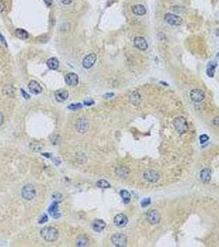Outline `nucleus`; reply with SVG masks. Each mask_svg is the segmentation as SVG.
Listing matches in <instances>:
<instances>
[{
  "instance_id": "obj_1",
  "label": "nucleus",
  "mask_w": 219,
  "mask_h": 247,
  "mask_svg": "<svg viewBox=\"0 0 219 247\" xmlns=\"http://www.w3.org/2000/svg\"><path fill=\"white\" fill-rule=\"evenodd\" d=\"M60 233L58 229L54 227H46L41 229V236L43 240L49 242L55 241L59 238Z\"/></svg>"
},
{
  "instance_id": "obj_2",
  "label": "nucleus",
  "mask_w": 219,
  "mask_h": 247,
  "mask_svg": "<svg viewBox=\"0 0 219 247\" xmlns=\"http://www.w3.org/2000/svg\"><path fill=\"white\" fill-rule=\"evenodd\" d=\"M173 124L175 126V129L177 130V132L180 134L185 133L188 131V124L186 122V119L184 117H177L174 119Z\"/></svg>"
},
{
  "instance_id": "obj_3",
  "label": "nucleus",
  "mask_w": 219,
  "mask_h": 247,
  "mask_svg": "<svg viewBox=\"0 0 219 247\" xmlns=\"http://www.w3.org/2000/svg\"><path fill=\"white\" fill-rule=\"evenodd\" d=\"M36 190L32 185L29 184L23 187L22 190V196L26 200L28 201L32 200L36 198Z\"/></svg>"
},
{
  "instance_id": "obj_4",
  "label": "nucleus",
  "mask_w": 219,
  "mask_h": 247,
  "mask_svg": "<svg viewBox=\"0 0 219 247\" xmlns=\"http://www.w3.org/2000/svg\"><path fill=\"white\" fill-rule=\"evenodd\" d=\"M111 242L115 246L124 247L127 246V236L122 233H115L111 236Z\"/></svg>"
},
{
  "instance_id": "obj_5",
  "label": "nucleus",
  "mask_w": 219,
  "mask_h": 247,
  "mask_svg": "<svg viewBox=\"0 0 219 247\" xmlns=\"http://www.w3.org/2000/svg\"><path fill=\"white\" fill-rule=\"evenodd\" d=\"M164 19L165 21L171 26L178 27L183 23V19L178 15L173 13H166L164 16Z\"/></svg>"
},
{
  "instance_id": "obj_6",
  "label": "nucleus",
  "mask_w": 219,
  "mask_h": 247,
  "mask_svg": "<svg viewBox=\"0 0 219 247\" xmlns=\"http://www.w3.org/2000/svg\"><path fill=\"white\" fill-rule=\"evenodd\" d=\"M75 128H76L78 133H86L88 128H89V123H88V121L85 118H79L76 121Z\"/></svg>"
},
{
  "instance_id": "obj_7",
  "label": "nucleus",
  "mask_w": 219,
  "mask_h": 247,
  "mask_svg": "<svg viewBox=\"0 0 219 247\" xmlns=\"http://www.w3.org/2000/svg\"><path fill=\"white\" fill-rule=\"evenodd\" d=\"M96 62V55L95 54H89L84 57L82 60V66L85 69H89L95 64Z\"/></svg>"
},
{
  "instance_id": "obj_8",
  "label": "nucleus",
  "mask_w": 219,
  "mask_h": 247,
  "mask_svg": "<svg viewBox=\"0 0 219 247\" xmlns=\"http://www.w3.org/2000/svg\"><path fill=\"white\" fill-rule=\"evenodd\" d=\"M64 80H65V82L68 86L74 87V86H77L78 84L79 78H78V74L74 73H69L68 74H66Z\"/></svg>"
},
{
  "instance_id": "obj_9",
  "label": "nucleus",
  "mask_w": 219,
  "mask_h": 247,
  "mask_svg": "<svg viewBox=\"0 0 219 247\" xmlns=\"http://www.w3.org/2000/svg\"><path fill=\"white\" fill-rule=\"evenodd\" d=\"M133 45L137 49L140 51H146L148 47V44L147 42L146 39L142 36L135 37L133 40Z\"/></svg>"
},
{
  "instance_id": "obj_10",
  "label": "nucleus",
  "mask_w": 219,
  "mask_h": 247,
  "mask_svg": "<svg viewBox=\"0 0 219 247\" xmlns=\"http://www.w3.org/2000/svg\"><path fill=\"white\" fill-rule=\"evenodd\" d=\"M205 94L200 89H194L190 92V98L194 102H200L204 99Z\"/></svg>"
},
{
  "instance_id": "obj_11",
  "label": "nucleus",
  "mask_w": 219,
  "mask_h": 247,
  "mask_svg": "<svg viewBox=\"0 0 219 247\" xmlns=\"http://www.w3.org/2000/svg\"><path fill=\"white\" fill-rule=\"evenodd\" d=\"M147 218L148 220V222L151 224H157L160 221V214L159 213L157 210H150L148 211L147 214Z\"/></svg>"
},
{
  "instance_id": "obj_12",
  "label": "nucleus",
  "mask_w": 219,
  "mask_h": 247,
  "mask_svg": "<svg viewBox=\"0 0 219 247\" xmlns=\"http://www.w3.org/2000/svg\"><path fill=\"white\" fill-rule=\"evenodd\" d=\"M114 224L119 227H124L128 223V218L123 213H119L114 217Z\"/></svg>"
},
{
  "instance_id": "obj_13",
  "label": "nucleus",
  "mask_w": 219,
  "mask_h": 247,
  "mask_svg": "<svg viewBox=\"0 0 219 247\" xmlns=\"http://www.w3.org/2000/svg\"><path fill=\"white\" fill-rule=\"evenodd\" d=\"M69 92L67 90H64V89H61V90H59V91L55 92V99L59 102H63V101H66L69 97Z\"/></svg>"
},
{
  "instance_id": "obj_14",
  "label": "nucleus",
  "mask_w": 219,
  "mask_h": 247,
  "mask_svg": "<svg viewBox=\"0 0 219 247\" xmlns=\"http://www.w3.org/2000/svg\"><path fill=\"white\" fill-rule=\"evenodd\" d=\"M28 87H29L30 92H32L33 94H36V95L41 94L42 91H43L41 85L37 82H36V81H31V82H29Z\"/></svg>"
},
{
  "instance_id": "obj_15",
  "label": "nucleus",
  "mask_w": 219,
  "mask_h": 247,
  "mask_svg": "<svg viewBox=\"0 0 219 247\" xmlns=\"http://www.w3.org/2000/svg\"><path fill=\"white\" fill-rule=\"evenodd\" d=\"M131 10H132L133 13L136 15V16H143L147 13L146 8H144L143 5L142 4L133 5Z\"/></svg>"
},
{
  "instance_id": "obj_16",
  "label": "nucleus",
  "mask_w": 219,
  "mask_h": 247,
  "mask_svg": "<svg viewBox=\"0 0 219 247\" xmlns=\"http://www.w3.org/2000/svg\"><path fill=\"white\" fill-rule=\"evenodd\" d=\"M144 178L150 182H156L159 179V175L155 171H147L144 173Z\"/></svg>"
},
{
  "instance_id": "obj_17",
  "label": "nucleus",
  "mask_w": 219,
  "mask_h": 247,
  "mask_svg": "<svg viewBox=\"0 0 219 247\" xmlns=\"http://www.w3.org/2000/svg\"><path fill=\"white\" fill-rule=\"evenodd\" d=\"M105 227V222L100 219H96L92 222V228L95 232H100Z\"/></svg>"
},
{
  "instance_id": "obj_18",
  "label": "nucleus",
  "mask_w": 219,
  "mask_h": 247,
  "mask_svg": "<svg viewBox=\"0 0 219 247\" xmlns=\"http://www.w3.org/2000/svg\"><path fill=\"white\" fill-rule=\"evenodd\" d=\"M89 244V241L88 238L84 236V235H80L78 236L77 239H76V246L79 247H84L87 246Z\"/></svg>"
},
{
  "instance_id": "obj_19",
  "label": "nucleus",
  "mask_w": 219,
  "mask_h": 247,
  "mask_svg": "<svg viewBox=\"0 0 219 247\" xmlns=\"http://www.w3.org/2000/svg\"><path fill=\"white\" fill-rule=\"evenodd\" d=\"M200 179L204 183H208L210 181L211 179V171L209 169L205 168L202 170L200 172Z\"/></svg>"
},
{
  "instance_id": "obj_20",
  "label": "nucleus",
  "mask_w": 219,
  "mask_h": 247,
  "mask_svg": "<svg viewBox=\"0 0 219 247\" xmlns=\"http://www.w3.org/2000/svg\"><path fill=\"white\" fill-rule=\"evenodd\" d=\"M129 101L133 105H138L141 101V96L138 92H133L129 96Z\"/></svg>"
},
{
  "instance_id": "obj_21",
  "label": "nucleus",
  "mask_w": 219,
  "mask_h": 247,
  "mask_svg": "<svg viewBox=\"0 0 219 247\" xmlns=\"http://www.w3.org/2000/svg\"><path fill=\"white\" fill-rule=\"evenodd\" d=\"M59 208H58V202H55L52 205L50 206L49 213L52 217H54V218H59L60 214L59 213Z\"/></svg>"
},
{
  "instance_id": "obj_22",
  "label": "nucleus",
  "mask_w": 219,
  "mask_h": 247,
  "mask_svg": "<svg viewBox=\"0 0 219 247\" xmlns=\"http://www.w3.org/2000/svg\"><path fill=\"white\" fill-rule=\"evenodd\" d=\"M216 67H217V63H216V61H211V62L208 63V67H207V71H206V73H207L208 77L213 78V77L214 76Z\"/></svg>"
},
{
  "instance_id": "obj_23",
  "label": "nucleus",
  "mask_w": 219,
  "mask_h": 247,
  "mask_svg": "<svg viewBox=\"0 0 219 247\" xmlns=\"http://www.w3.org/2000/svg\"><path fill=\"white\" fill-rule=\"evenodd\" d=\"M46 64H47V66H48L50 69L55 70V69H57L59 68V66H60V62H59V60H57L56 58H50V59H49V60H47Z\"/></svg>"
},
{
  "instance_id": "obj_24",
  "label": "nucleus",
  "mask_w": 219,
  "mask_h": 247,
  "mask_svg": "<svg viewBox=\"0 0 219 247\" xmlns=\"http://www.w3.org/2000/svg\"><path fill=\"white\" fill-rule=\"evenodd\" d=\"M15 34L19 39H22V40H26L29 36L28 32L25 30H23V29H17L16 32H15Z\"/></svg>"
},
{
  "instance_id": "obj_25",
  "label": "nucleus",
  "mask_w": 219,
  "mask_h": 247,
  "mask_svg": "<svg viewBox=\"0 0 219 247\" xmlns=\"http://www.w3.org/2000/svg\"><path fill=\"white\" fill-rule=\"evenodd\" d=\"M116 174L120 177L126 176L128 174V170L124 166H119V168H117V170H116Z\"/></svg>"
},
{
  "instance_id": "obj_26",
  "label": "nucleus",
  "mask_w": 219,
  "mask_h": 247,
  "mask_svg": "<svg viewBox=\"0 0 219 247\" xmlns=\"http://www.w3.org/2000/svg\"><path fill=\"white\" fill-rule=\"evenodd\" d=\"M42 144L39 142H33L32 143H30V148L32 149V151L34 152H39L42 149Z\"/></svg>"
},
{
  "instance_id": "obj_27",
  "label": "nucleus",
  "mask_w": 219,
  "mask_h": 247,
  "mask_svg": "<svg viewBox=\"0 0 219 247\" xmlns=\"http://www.w3.org/2000/svg\"><path fill=\"white\" fill-rule=\"evenodd\" d=\"M120 195H121L124 202L125 203H128V202L130 201L131 195H130L129 192L127 191V190H124H124H121V191H120Z\"/></svg>"
},
{
  "instance_id": "obj_28",
  "label": "nucleus",
  "mask_w": 219,
  "mask_h": 247,
  "mask_svg": "<svg viewBox=\"0 0 219 247\" xmlns=\"http://www.w3.org/2000/svg\"><path fill=\"white\" fill-rule=\"evenodd\" d=\"M96 186L101 189H107L110 187V185L108 181H106L105 180H100L99 181L96 182Z\"/></svg>"
},
{
  "instance_id": "obj_29",
  "label": "nucleus",
  "mask_w": 219,
  "mask_h": 247,
  "mask_svg": "<svg viewBox=\"0 0 219 247\" xmlns=\"http://www.w3.org/2000/svg\"><path fill=\"white\" fill-rule=\"evenodd\" d=\"M151 204V199L150 198H145L143 199L141 202V206L142 208H146L148 205Z\"/></svg>"
},
{
  "instance_id": "obj_30",
  "label": "nucleus",
  "mask_w": 219,
  "mask_h": 247,
  "mask_svg": "<svg viewBox=\"0 0 219 247\" xmlns=\"http://www.w3.org/2000/svg\"><path fill=\"white\" fill-rule=\"evenodd\" d=\"M208 139H209V138H208V135H206V134H202L200 137H199V141H200L201 144H204V142L208 141Z\"/></svg>"
},
{
  "instance_id": "obj_31",
  "label": "nucleus",
  "mask_w": 219,
  "mask_h": 247,
  "mask_svg": "<svg viewBox=\"0 0 219 247\" xmlns=\"http://www.w3.org/2000/svg\"><path fill=\"white\" fill-rule=\"evenodd\" d=\"M82 105L81 104H71L68 106V108L70 110H78V109L82 108Z\"/></svg>"
},
{
  "instance_id": "obj_32",
  "label": "nucleus",
  "mask_w": 219,
  "mask_h": 247,
  "mask_svg": "<svg viewBox=\"0 0 219 247\" xmlns=\"http://www.w3.org/2000/svg\"><path fill=\"white\" fill-rule=\"evenodd\" d=\"M47 221H48V217H47V215H46V214H44V215L41 216V218H40V219H39V223H45Z\"/></svg>"
},
{
  "instance_id": "obj_33",
  "label": "nucleus",
  "mask_w": 219,
  "mask_h": 247,
  "mask_svg": "<svg viewBox=\"0 0 219 247\" xmlns=\"http://www.w3.org/2000/svg\"><path fill=\"white\" fill-rule=\"evenodd\" d=\"M6 8V5L4 0H0V13H3Z\"/></svg>"
},
{
  "instance_id": "obj_34",
  "label": "nucleus",
  "mask_w": 219,
  "mask_h": 247,
  "mask_svg": "<svg viewBox=\"0 0 219 247\" xmlns=\"http://www.w3.org/2000/svg\"><path fill=\"white\" fill-rule=\"evenodd\" d=\"M44 3L46 4L48 8H50L53 4V0H44Z\"/></svg>"
},
{
  "instance_id": "obj_35",
  "label": "nucleus",
  "mask_w": 219,
  "mask_h": 247,
  "mask_svg": "<svg viewBox=\"0 0 219 247\" xmlns=\"http://www.w3.org/2000/svg\"><path fill=\"white\" fill-rule=\"evenodd\" d=\"M61 3L64 5H69L71 4L73 2V0H60Z\"/></svg>"
},
{
  "instance_id": "obj_36",
  "label": "nucleus",
  "mask_w": 219,
  "mask_h": 247,
  "mask_svg": "<svg viewBox=\"0 0 219 247\" xmlns=\"http://www.w3.org/2000/svg\"><path fill=\"white\" fill-rule=\"evenodd\" d=\"M213 123H214V125H216L217 127H218L219 128V116L216 117V118L213 119Z\"/></svg>"
},
{
  "instance_id": "obj_37",
  "label": "nucleus",
  "mask_w": 219,
  "mask_h": 247,
  "mask_svg": "<svg viewBox=\"0 0 219 247\" xmlns=\"http://www.w3.org/2000/svg\"><path fill=\"white\" fill-rule=\"evenodd\" d=\"M84 104L86 105H91L92 104H94V101H92V100H88V101H84Z\"/></svg>"
},
{
  "instance_id": "obj_38",
  "label": "nucleus",
  "mask_w": 219,
  "mask_h": 247,
  "mask_svg": "<svg viewBox=\"0 0 219 247\" xmlns=\"http://www.w3.org/2000/svg\"><path fill=\"white\" fill-rule=\"evenodd\" d=\"M0 41H1L3 44H4L5 46H7V43H6V41H5V38L4 37V36H3L2 34H0Z\"/></svg>"
},
{
  "instance_id": "obj_39",
  "label": "nucleus",
  "mask_w": 219,
  "mask_h": 247,
  "mask_svg": "<svg viewBox=\"0 0 219 247\" xmlns=\"http://www.w3.org/2000/svg\"><path fill=\"white\" fill-rule=\"evenodd\" d=\"M4 116L0 112V126L4 123Z\"/></svg>"
},
{
  "instance_id": "obj_40",
  "label": "nucleus",
  "mask_w": 219,
  "mask_h": 247,
  "mask_svg": "<svg viewBox=\"0 0 219 247\" xmlns=\"http://www.w3.org/2000/svg\"><path fill=\"white\" fill-rule=\"evenodd\" d=\"M21 91H22V95H23V96L25 97V98H27V99H29V98H30V96H29L28 94H27L26 92H24V90H23V89H22Z\"/></svg>"
},
{
  "instance_id": "obj_41",
  "label": "nucleus",
  "mask_w": 219,
  "mask_h": 247,
  "mask_svg": "<svg viewBox=\"0 0 219 247\" xmlns=\"http://www.w3.org/2000/svg\"><path fill=\"white\" fill-rule=\"evenodd\" d=\"M113 96H114V93H107L104 96H105V98H110V97H112Z\"/></svg>"
},
{
  "instance_id": "obj_42",
  "label": "nucleus",
  "mask_w": 219,
  "mask_h": 247,
  "mask_svg": "<svg viewBox=\"0 0 219 247\" xmlns=\"http://www.w3.org/2000/svg\"><path fill=\"white\" fill-rule=\"evenodd\" d=\"M217 59H218V60H219V53L218 54V55H217Z\"/></svg>"
}]
</instances>
